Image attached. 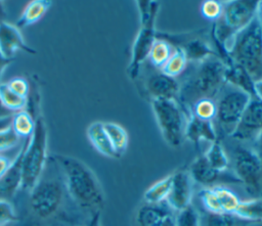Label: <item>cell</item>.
Listing matches in <instances>:
<instances>
[{
	"label": "cell",
	"instance_id": "18",
	"mask_svg": "<svg viewBox=\"0 0 262 226\" xmlns=\"http://www.w3.org/2000/svg\"><path fill=\"white\" fill-rule=\"evenodd\" d=\"M225 83L247 92L252 97H255L254 81L248 72L239 64L233 62L229 57L225 61Z\"/></svg>",
	"mask_w": 262,
	"mask_h": 226
},
{
	"label": "cell",
	"instance_id": "12",
	"mask_svg": "<svg viewBox=\"0 0 262 226\" xmlns=\"http://www.w3.org/2000/svg\"><path fill=\"white\" fill-rule=\"evenodd\" d=\"M261 130H262V101L256 97H252L235 130L230 136L241 141L254 140Z\"/></svg>",
	"mask_w": 262,
	"mask_h": 226
},
{
	"label": "cell",
	"instance_id": "13",
	"mask_svg": "<svg viewBox=\"0 0 262 226\" xmlns=\"http://www.w3.org/2000/svg\"><path fill=\"white\" fill-rule=\"evenodd\" d=\"M192 182L188 170H178L172 174V184L166 202L175 213L191 205Z\"/></svg>",
	"mask_w": 262,
	"mask_h": 226
},
{
	"label": "cell",
	"instance_id": "29",
	"mask_svg": "<svg viewBox=\"0 0 262 226\" xmlns=\"http://www.w3.org/2000/svg\"><path fill=\"white\" fill-rule=\"evenodd\" d=\"M209 164L219 172L227 171L229 167V157L227 156L224 147L219 139L211 142L209 148L204 153Z\"/></svg>",
	"mask_w": 262,
	"mask_h": 226
},
{
	"label": "cell",
	"instance_id": "20",
	"mask_svg": "<svg viewBox=\"0 0 262 226\" xmlns=\"http://www.w3.org/2000/svg\"><path fill=\"white\" fill-rule=\"evenodd\" d=\"M29 139V138H28ZM27 139V140H28ZM27 143V142H26ZM26 143H24L14 159L12 165L4 175V177L0 180V192L11 195L16 192L17 189L20 188L21 184V162Z\"/></svg>",
	"mask_w": 262,
	"mask_h": 226
},
{
	"label": "cell",
	"instance_id": "21",
	"mask_svg": "<svg viewBox=\"0 0 262 226\" xmlns=\"http://www.w3.org/2000/svg\"><path fill=\"white\" fill-rule=\"evenodd\" d=\"M51 1L47 0H32L30 1L21 11L15 27L18 29L27 28L38 22L47 12L51 6Z\"/></svg>",
	"mask_w": 262,
	"mask_h": 226
},
{
	"label": "cell",
	"instance_id": "35",
	"mask_svg": "<svg viewBox=\"0 0 262 226\" xmlns=\"http://www.w3.org/2000/svg\"><path fill=\"white\" fill-rule=\"evenodd\" d=\"M202 15L210 20H218L223 12V4L216 0L204 1L201 6Z\"/></svg>",
	"mask_w": 262,
	"mask_h": 226
},
{
	"label": "cell",
	"instance_id": "15",
	"mask_svg": "<svg viewBox=\"0 0 262 226\" xmlns=\"http://www.w3.org/2000/svg\"><path fill=\"white\" fill-rule=\"evenodd\" d=\"M146 94L154 99H173L179 96L180 84L175 78H171L162 72L151 73L145 80Z\"/></svg>",
	"mask_w": 262,
	"mask_h": 226
},
{
	"label": "cell",
	"instance_id": "6",
	"mask_svg": "<svg viewBox=\"0 0 262 226\" xmlns=\"http://www.w3.org/2000/svg\"><path fill=\"white\" fill-rule=\"evenodd\" d=\"M140 15V28L136 35L130 63L127 67L128 76L135 80L139 76L141 64L147 59L156 36V17L159 3L156 1H137Z\"/></svg>",
	"mask_w": 262,
	"mask_h": 226
},
{
	"label": "cell",
	"instance_id": "32",
	"mask_svg": "<svg viewBox=\"0 0 262 226\" xmlns=\"http://www.w3.org/2000/svg\"><path fill=\"white\" fill-rule=\"evenodd\" d=\"M201 217V226H241L243 221L231 214H213L206 212Z\"/></svg>",
	"mask_w": 262,
	"mask_h": 226
},
{
	"label": "cell",
	"instance_id": "44",
	"mask_svg": "<svg viewBox=\"0 0 262 226\" xmlns=\"http://www.w3.org/2000/svg\"><path fill=\"white\" fill-rule=\"evenodd\" d=\"M13 115V112H11L10 110H8L2 103L1 99H0V120L1 119H5L8 117H11Z\"/></svg>",
	"mask_w": 262,
	"mask_h": 226
},
{
	"label": "cell",
	"instance_id": "30",
	"mask_svg": "<svg viewBox=\"0 0 262 226\" xmlns=\"http://www.w3.org/2000/svg\"><path fill=\"white\" fill-rule=\"evenodd\" d=\"M0 99L3 105L13 114L27 107V99L11 91L6 83H0Z\"/></svg>",
	"mask_w": 262,
	"mask_h": 226
},
{
	"label": "cell",
	"instance_id": "22",
	"mask_svg": "<svg viewBox=\"0 0 262 226\" xmlns=\"http://www.w3.org/2000/svg\"><path fill=\"white\" fill-rule=\"evenodd\" d=\"M233 215L248 223L262 222V197L241 200Z\"/></svg>",
	"mask_w": 262,
	"mask_h": 226
},
{
	"label": "cell",
	"instance_id": "33",
	"mask_svg": "<svg viewBox=\"0 0 262 226\" xmlns=\"http://www.w3.org/2000/svg\"><path fill=\"white\" fill-rule=\"evenodd\" d=\"M217 105L212 98H202L192 104L191 114L205 121H212L216 117Z\"/></svg>",
	"mask_w": 262,
	"mask_h": 226
},
{
	"label": "cell",
	"instance_id": "19",
	"mask_svg": "<svg viewBox=\"0 0 262 226\" xmlns=\"http://www.w3.org/2000/svg\"><path fill=\"white\" fill-rule=\"evenodd\" d=\"M86 135L91 145L102 155L111 159H118L117 154L112 146L108 136L104 130L103 122L91 123L87 130Z\"/></svg>",
	"mask_w": 262,
	"mask_h": 226
},
{
	"label": "cell",
	"instance_id": "31",
	"mask_svg": "<svg viewBox=\"0 0 262 226\" xmlns=\"http://www.w3.org/2000/svg\"><path fill=\"white\" fill-rule=\"evenodd\" d=\"M212 187L220 202L223 213L233 215V213L235 212L241 202V199L237 197V195L233 191L224 186L217 185Z\"/></svg>",
	"mask_w": 262,
	"mask_h": 226
},
{
	"label": "cell",
	"instance_id": "3",
	"mask_svg": "<svg viewBox=\"0 0 262 226\" xmlns=\"http://www.w3.org/2000/svg\"><path fill=\"white\" fill-rule=\"evenodd\" d=\"M227 56L243 66L253 81L262 79V22L258 14L226 43Z\"/></svg>",
	"mask_w": 262,
	"mask_h": 226
},
{
	"label": "cell",
	"instance_id": "28",
	"mask_svg": "<svg viewBox=\"0 0 262 226\" xmlns=\"http://www.w3.org/2000/svg\"><path fill=\"white\" fill-rule=\"evenodd\" d=\"M171 184H172V174L154 183L150 187H148L145 190L143 194L144 202L160 204V202L166 201V198L170 192Z\"/></svg>",
	"mask_w": 262,
	"mask_h": 226
},
{
	"label": "cell",
	"instance_id": "37",
	"mask_svg": "<svg viewBox=\"0 0 262 226\" xmlns=\"http://www.w3.org/2000/svg\"><path fill=\"white\" fill-rule=\"evenodd\" d=\"M6 84L9 87V89L11 91H13L15 94H17L26 99L28 98V96L30 94V90H31V85L26 78L14 77V78H11L8 82H6Z\"/></svg>",
	"mask_w": 262,
	"mask_h": 226
},
{
	"label": "cell",
	"instance_id": "43",
	"mask_svg": "<svg viewBox=\"0 0 262 226\" xmlns=\"http://www.w3.org/2000/svg\"><path fill=\"white\" fill-rule=\"evenodd\" d=\"M11 61H12V59L6 58V57L1 53V51H0V80H1V77H2V75H3V73H4L5 69H6V66H7Z\"/></svg>",
	"mask_w": 262,
	"mask_h": 226
},
{
	"label": "cell",
	"instance_id": "8",
	"mask_svg": "<svg viewBox=\"0 0 262 226\" xmlns=\"http://www.w3.org/2000/svg\"><path fill=\"white\" fill-rule=\"evenodd\" d=\"M252 96L247 92L225 84L220 91L216 117L218 125L225 135H231L235 130Z\"/></svg>",
	"mask_w": 262,
	"mask_h": 226
},
{
	"label": "cell",
	"instance_id": "11",
	"mask_svg": "<svg viewBox=\"0 0 262 226\" xmlns=\"http://www.w3.org/2000/svg\"><path fill=\"white\" fill-rule=\"evenodd\" d=\"M176 213L166 201L140 205L133 219V226H175Z\"/></svg>",
	"mask_w": 262,
	"mask_h": 226
},
{
	"label": "cell",
	"instance_id": "1",
	"mask_svg": "<svg viewBox=\"0 0 262 226\" xmlns=\"http://www.w3.org/2000/svg\"><path fill=\"white\" fill-rule=\"evenodd\" d=\"M52 157L58 166L71 199L91 215L100 212L104 204V194L94 172L77 157L66 154H54Z\"/></svg>",
	"mask_w": 262,
	"mask_h": 226
},
{
	"label": "cell",
	"instance_id": "36",
	"mask_svg": "<svg viewBox=\"0 0 262 226\" xmlns=\"http://www.w3.org/2000/svg\"><path fill=\"white\" fill-rule=\"evenodd\" d=\"M19 139L10 126L0 129V152L13 148L19 142Z\"/></svg>",
	"mask_w": 262,
	"mask_h": 226
},
{
	"label": "cell",
	"instance_id": "45",
	"mask_svg": "<svg viewBox=\"0 0 262 226\" xmlns=\"http://www.w3.org/2000/svg\"><path fill=\"white\" fill-rule=\"evenodd\" d=\"M12 116H13V115H12ZM12 116H11V117H12ZM11 117H8V118H5V119H1V120H0V129H2V128H5V127H8V126H10Z\"/></svg>",
	"mask_w": 262,
	"mask_h": 226
},
{
	"label": "cell",
	"instance_id": "40",
	"mask_svg": "<svg viewBox=\"0 0 262 226\" xmlns=\"http://www.w3.org/2000/svg\"><path fill=\"white\" fill-rule=\"evenodd\" d=\"M254 150L257 152L259 157L262 161V130L258 133V135L254 139Z\"/></svg>",
	"mask_w": 262,
	"mask_h": 226
},
{
	"label": "cell",
	"instance_id": "27",
	"mask_svg": "<svg viewBox=\"0 0 262 226\" xmlns=\"http://www.w3.org/2000/svg\"><path fill=\"white\" fill-rule=\"evenodd\" d=\"M188 59L183 51V49L179 46L174 47V50L167 62L162 67L161 72L171 78H177L182 75L186 69Z\"/></svg>",
	"mask_w": 262,
	"mask_h": 226
},
{
	"label": "cell",
	"instance_id": "17",
	"mask_svg": "<svg viewBox=\"0 0 262 226\" xmlns=\"http://www.w3.org/2000/svg\"><path fill=\"white\" fill-rule=\"evenodd\" d=\"M184 137L190 140L195 146L201 140L214 142L218 139L216 129L212 121H205L190 114L184 130Z\"/></svg>",
	"mask_w": 262,
	"mask_h": 226
},
{
	"label": "cell",
	"instance_id": "34",
	"mask_svg": "<svg viewBox=\"0 0 262 226\" xmlns=\"http://www.w3.org/2000/svg\"><path fill=\"white\" fill-rule=\"evenodd\" d=\"M176 213L175 226H201L200 214L192 205Z\"/></svg>",
	"mask_w": 262,
	"mask_h": 226
},
{
	"label": "cell",
	"instance_id": "39",
	"mask_svg": "<svg viewBox=\"0 0 262 226\" xmlns=\"http://www.w3.org/2000/svg\"><path fill=\"white\" fill-rule=\"evenodd\" d=\"M16 155H17V154H16ZM16 155L13 156V157H11V156H8V155L4 154L3 152H0V180H1V179L4 177V175L6 174V172L8 171V169L10 168V166L12 165V163H13L14 159L16 157Z\"/></svg>",
	"mask_w": 262,
	"mask_h": 226
},
{
	"label": "cell",
	"instance_id": "9",
	"mask_svg": "<svg viewBox=\"0 0 262 226\" xmlns=\"http://www.w3.org/2000/svg\"><path fill=\"white\" fill-rule=\"evenodd\" d=\"M233 174L249 194L262 197V161L253 147L244 144L235 147Z\"/></svg>",
	"mask_w": 262,
	"mask_h": 226
},
{
	"label": "cell",
	"instance_id": "4",
	"mask_svg": "<svg viewBox=\"0 0 262 226\" xmlns=\"http://www.w3.org/2000/svg\"><path fill=\"white\" fill-rule=\"evenodd\" d=\"M48 161L51 175H47L44 170L37 184L29 192L30 210L41 220L49 219L57 213L67 193L58 166L52 156L48 157Z\"/></svg>",
	"mask_w": 262,
	"mask_h": 226
},
{
	"label": "cell",
	"instance_id": "42",
	"mask_svg": "<svg viewBox=\"0 0 262 226\" xmlns=\"http://www.w3.org/2000/svg\"><path fill=\"white\" fill-rule=\"evenodd\" d=\"M85 226H100V212L92 214Z\"/></svg>",
	"mask_w": 262,
	"mask_h": 226
},
{
	"label": "cell",
	"instance_id": "14",
	"mask_svg": "<svg viewBox=\"0 0 262 226\" xmlns=\"http://www.w3.org/2000/svg\"><path fill=\"white\" fill-rule=\"evenodd\" d=\"M188 172L193 182L204 186L211 187V185L221 180H224L226 182L241 183L234 174L231 175L227 174L226 171L219 172L215 170L209 164L204 154L194 159V161L190 164L188 168Z\"/></svg>",
	"mask_w": 262,
	"mask_h": 226
},
{
	"label": "cell",
	"instance_id": "10",
	"mask_svg": "<svg viewBox=\"0 0 262 226\" xmlns=\"http://www.w3.org/2000/svg\"><path fill=\"white\" fill-rule=\"evenodd\" d=\"M259 1H230L223 4V12L219 20L234 35L244 29L255 17Z\"/></svg>",
	"mask_w": 262,
	"mask_h": 226
},
{
	"label": "cell",
	"instance_id": "23",
	"mask_svg": "<svg viewBox=\"0 0 262 226\" xmlns=\"http://www.w3.org/2000/svg\"><path fill=\"white\" fill-rule=\"evenodd\" d=\"M103 127L117 157H121L128 146V134L126 130L121 125L113 122H103Z\"/></svg>",
	"mask_w": 262,
	"mask_h": 226
},
{
	"label": "cell",
	"instance_id": "38",
	"mask_svg": "<svg viewBox=\"0 0 262 226\" xmlns=\"http://www.w3.org/2000/svg\"><path fill=\"white\" fill-rule=\"evenodd\" d=\"M17 220L13 206L6 199L0 198V226L11 224Z\"/></svg>",
	"mask_w": 262,
	"mask_h": 226
},
{
	"label": "cell",
	"instance_id": "2",
	"mask_svg": "<svg viewBox=\"0 0 262 226\" xmlns=\"http://www.w3.org/2000/svg\"><path fill=\"white\" fill-rule=\"evenodd\" d=\"M226 64L218 56H210L199 62L192 73L180 85L179 98L185 105L202 98H212L220 93L225 83Z\"/></svg>",
	"mask_w": 262,
	"mask_h": 226
},
{
	"label": "cell",
	"instance_id": "5",
	"mask_svg": "<svg viewBox=\"0 0 262 226\" xmlns=\"http://www.w3.org/2000/svg\"><path fill=\"white\" fill-rule=\"evenodd\" d=\"M47 161V128L40 115L36 119L34 132L27 140L24 150L21 162V190L29 193L33 189L42 176Z\"/></svg>",
	"mask_w": 262,
	"mask_h": 226
},
{
	"label": "cell",
	"instance_id": "26",
	"mask_svg": "<svg viewBox=\"0 0 262 226\" xmlns=\"http://www.w3.org/2000/svg\"><path fill=\"white\" fill-rule=\"evenodd\" d=\"M183 49L188 60L199 62L210 56H217L210 45L202 39L194 38L185 42L183 46H179Z\"/></svg>",
	"mask_w": 262,
	"mask_h": 226
},
{
	"label": "cell",
	"instance_id": "24",
	"mask_svg": "<svg viewBox=\"0 0 262 226\" xmlns=\"http://www.w3.org/2000/svg\"><path fill=\"white\" fill-rule=\"evenodd\" d=\"M174 47L165 38H156L151 49L148 54V60L150 64L158 70H162L168 58L172 54Z\"/></svg>",
	"mask_w": 262,
	"mask_h": 226
},
{
	"label": "cell",
	"instance_id": "46",
	"mask_svg": "<svg viewBox=\"0 0 262 226\" xmlns=\"http://www.w3.org/2000/svg\"><path fill=\"white\" fill-rule=\"evenodd\" d=\"M5 226H10V224H8V225H5Z\"/></svg>",
	"mask_w": 262,
	"mask_h": 226
},
{
	"label": "cell",
	"instance_id": "25",
	"mask_svg": "<svg viewBox=\"0 0 262 226\" xmlns=\"http://www.w3.org/2000/svg\"><path fill=\"white\" fill-rule=\"evenodd\" d=\"M35 124L36 119L29 111L24 109L13 114L11 117L10 127L19 138L28 139L34 132Z\"/></svg>",
	"mask_w": 262,
	"mask_h": 226
},
{
	"label": "cell",
	"instance_id": "41",
	"mask_svg": "<svg viewBox=\"0 0 262 226\" xmlns=\"http://www.w3.org/2000/svg\"><path fill=\"white\" fill-rule=\"evenodd\" d=\"M254 93L255 97L262 101V79L254 81Z\"/></svg>",
	"mask_w": 262,
	"mask_h": 226
},
{
	"label": "cell",
	"instance_id": "7",
	"mask_svg": "<svg viewBox=\"0 0 262 226\" xmlns=\"http://www.w3.org/2000/svg\"><path fill=\"white\" fill-rule=\"evenodd\" d=\"M151 107L164 140L170 146L177 147L182 143L186 120L177 100L154 99Z\"/></svg>",
	"mask_w": 262,
	"mask_h": 226
},
{
	"label": "cell",
	"instance_id": "16",
	"mask_svg": "<svg viewBox=\"0 0 262 226\" xmlns=\"http://www.w3.org/2000/svg\"><path fill=\"white\" fill-rule=\"evenodd\" d=\"M24 51L35 54L36 51L31 48L24 40L19 29L4 19H0V51L8 59H13L17 51Z\"/></svg>",
	"mask_w": 262,
	"mask_h": 226
}]
</instances>
